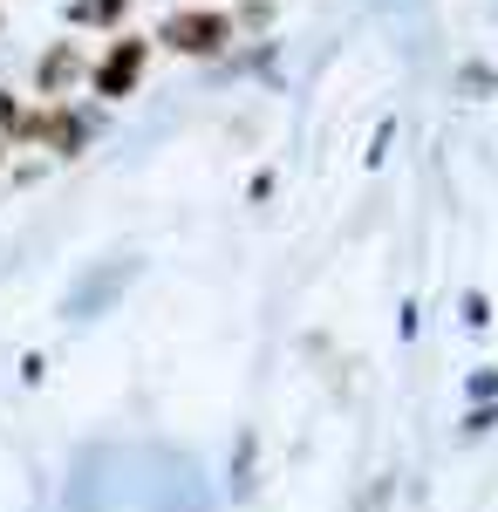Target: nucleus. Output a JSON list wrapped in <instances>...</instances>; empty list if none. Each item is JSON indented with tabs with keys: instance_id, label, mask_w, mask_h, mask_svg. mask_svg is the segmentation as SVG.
<instances>
[{
	"instance_id": "1",
	"label": "nucleus",
	"mask_w": 498,
	"mask_h": 512,
	"mask_svg": "<svg viewBox=\"0 0 498 512\" xmlns=\"http://www.w3.org/2000/svg\"><path fill=\"white\" fill-rule=\"evenodd\" d=\"M219 35H226V21H219V14H178V21L164 28V41H178V48H212Z\"/></svg>"
},
{
	"instance_id": "2",
	"label": "nucleus",
	"mask_w": 498,
	"mask_h": 512,
	"mask_svg": "<svg viewBox=\"0 0 498 512\" xmlns=\"http://www.w3.org/2000/svg\"><path fill=\"white\" fill-rule=\"evenodd\" d=\"M137 62H144V48H137V41H130V48H116L110 62H103V96H123V89H130V82H137Z\"/></svg>"
}]
</instances>
